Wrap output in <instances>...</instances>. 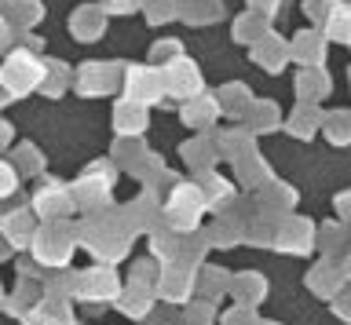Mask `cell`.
Wrapping results in <instances>:
<instances>
[{
  "instance_id": "1",
  "label": "cell",
  "mask_w": 351,
  "mask_h": 325,
  "mask_svg": "<svg viewBox=\"0 0 351 325\" xmlns=\"http://www.w3.org/2000/svg\"><path fill=\"white\" fill-rule=\"evenodd\" d=\"M40 77H44V59L33 55L26 48H11L4 66H0V84H4V92L11 95V103L15 99H26L29 92L40 88Z\"/></svg>"
},
{
  "instance_id": "2",
  "label": "cell",
  "mask_w": 351,
  "mask_h": 325,
  "mask_svg": "<svg viewBox=\"0 0 351 325\" xmlns=\"http://www.w3.org/2000/svg\"><path fill=\"white\" fill-rule=\"evenodd\" d=\"M161 216L169 220V226H176V234H191L197 220L205 216V201H202L197 183H176L169 190V201H165Z\"/></svg>"
},
{
  "instance_id": "3",
  "label": "cell",
  "mask_w": 351,
  "mask_h": 325,
  "mask_svg": "<svg viewBox=\"0 0 351 325\" xmlns=\"http://www.w3.org/2000/svg\"><path fill=\"white\" fill-rule=\"evenodd\" d=\"M114 176H117V165L110 161H95L88 172H81V179L70 187L73 194V205H81L88 212H99L110 205V187H114Z\"/></svg>"
},
{
  "instance_id": "4",
  "label": "cell",
  "mask_w": 351,
  "mask_h": 325,
  "mask_svg": "<svg viewBox=\"0 0 351 325\" xmlns=\"http://www.w3.org/2000/svg\"><path fill=\"white\" fill-rule=\"evenodd\" d=\"M29 209H33V216H37V220H44V223H62L66 216L77 209V205H73V194H70V187H66V183L40 176V187L33 190Z\"/></svg>"
},
{
  "instance_id": "5",
  "label": "cell",
  "mask_w": 351,
  "mask_h": 325,
  "mask_svg": "<svg viewBox=\"0 0 351 325\" xmlns=\"http://www.w3.org/2000/svg\"><path fill=\"white\" fill-rule=\"evenodd\" d=\"M33 256L40 259V263H48V267H59L70 259L73 252V231L66 223H48V226H40L37 234H33Z\"/></svg>"
},
{
  "instance_id": "6",
  "label": "cell",
  "mask_w": 351,
  "mask_h": 325,
  "mask_svg": "<svg viewBox=\"0 0 351 325\" xmlns=\"http://www.w3.org/2000/svg\"><path fill=\"white\" fill-rule=\"evenodd\" d=\"M161 84H165V95H176V99H194V95L205 92V81H202V70L197 62H191L186 55H180L169 66H161Z\"/></svg>"
},
{
  "instance_id": "7",
  "label": "cell",
  "mask_w": 351,
  "mask_h": 325,
  "mask_svg": "<svg viewBox=\"0 0 351 325\" xmlns=\"http://www.w3.org/2000/svg\"><path fill=\"white\" fill-rule=\"evenodd\" d=\"M121 73L125 66H117V62H84L81 70H73V88L84 95H106V92H117L121 84Z\"/></svg>"
},
{
  "instance_id": "8",
  "label": "cell",
  "mask_w": 351,
  "mask_h": 325,
  "mask_svg": "<svg viewBox=\"0 0 351 325\" xmlns=\"http://www.w3.org/2000/svg\"><path fill=\"white\" fill-rule=\"evenodd\" d=\"M121 81H125V99L139 103V106H147V110H150V103L165 99L161 70H154V66H125Z\"/></svg>"
},
{
  "instance_id": "9",
  "label": "cell",
  "mask_w": 351,
  "mask_h": 325,
  "mask_svg": "<svg viewBox=\"0 0 351 325\" xmlns=\"http://www.w3.org/2000/svg\"><path fill=\"white\" fill-rule=\"evenodd\" d=\"M0 231H4V237L11 242V248H26L33 242V234H37V216H33L29 201L19 205V209H11V212H4Z\"/></svg>"
},
{
  "instance_id": "10",
  "label": "cell",
  "mask_w": 351,
  "mask_h": 325,
  "mask_svg": "<svg viewBox=\"0 0 351 325\" xmlns=\"http://www.w3.org/2000/svg\"><path fill=\"white\" fill-rule=\"evenodd\" d=\"M180 117H183V125L186 128H194V132H208V128L216 125V117H219V106L213 99V92H202V95H194V99H186L180 106Z\"/></svg>"
},
{
  "instance_id": "11",
  "label": "cell",
  "mask_w": 351,
  "mask_h": 325,
  "mask_svg": "<svg viewBox=\"0 0 351 325\" xmlns=\"http://www.w3.org/2000/svg\"><path fill=\"white\" fill-rule=\"evenodd\" d=\"M147 121H150L147 106H139L132 99H117V106H114V132H117V139H139L143 128H147Z\"/></svg>"
},
{
  "instance_id": "12",
  "label": "cell",
  "mask_w": 351,
  "mask_h": 325,
  "mask_svg": "<svg viewBox=\"0 0 351 325\" xmlns=\"http://www.w3.org/2000/svg\"><path fill=\"white\" fill-rule=\"evenodd\" d=\"M289 59H296L304 70L322 66V62H326V37L318 34V29H304V34H296L289 40Z\"/></svg>"
},
{
  "instance_id": "13",
  "label": "cell",
  "mask_w": 351,
  "mask_h": 325,
  "mask_svg": "<svg viewBox=\"0 0 351 325\" xmlns=\"http://www.w3.org/2000/svg\"><path fill=\"white\" fill-rule=\"evenodd\" d=\"M252 62H260L267 73H282L289 62V40H282L278 34H263L252 44Z\"/></svg>"
},
{
  "instance_id": "14",
  "label": "cell",
  "mask_w": 351,
  "mask_h": 325,
  "mask_svg": "<svg viewBox=\"0 0 351 325\" xmlns=\"http://www.w3.org/2000/svg\"><path fill=\"white\" fill-rule=\"evenodd\" d=\"M70 34L77 40H84V44H92V40H99L106 34V12L99 4H84L77 8L73 18H70Z\"/></svg>"
},
{
  "instance_id": "15",
  "label": "cell",
  "mask_w": 351,
  "mask_h": 325,
  "mask_svg": "<svg viewBox=\"0 0 351 325\" xmlns=\"http://www.w3.org/2000/svg\"><path fill=\"white\" fill-rule=\"evenodd\" d=\"M0 15H4V23L15 29V37H19V34H29V29L44 18V4L40 0H8V4L0 8Z\"/></svg>"
},
{
  "instance_id": "16",
  "label": "cell",
  "mask_w": 351,
  "mask_h": 325,
  "mask_svg": "<svg viewBox=\"0 0 351 325\" xmlns=\"http://www.w3.org/2000/svg\"><path fill=\"white\" fill-rule=\"evenodd\" d=\"M213 143H216V154L227 157V161H241V157L256 154V135H252L249 128H227V132L216 135Z\"/></svg>"
},
{
  "instance_id": "17",
  "label": "cell",
  "mask_w": 351,
  "mask_h": 325,
  "mask_svg": "<svg viewBox=\"0 0 351 325\" xmlns=\"http://www.w3.org/2000/svg\"><path fill=\"white\" fill-rule=\"evenodd\" d=\"M180 154H183V161H186V168L197 172V176H208V172L216 168V161H219L216 143H213V139H205V135H197V139H191V143H183Z\"/></svg>"
},
{
  "instance_id": "18",
  "label": "cell",
  "mask_w": 351,
  "mask_h": 325,
  "mask_svg": "<svg viewBox=\"0 0 351 325\" xmlns=\"http://www.w3.org/2000/svg\"><path fill=\"white\" fill-rule=\"evenodd\" d=\"M202 201H205V209H216V212H223L234 205V183L223 179V176H216V172H208V176H202Z\"/></svg>"
},
{
  "instance_id": "19",
  "label": "cell",
  "mask_w": 351,
  "mask_h": 325,
  "mask_svg": "<svg viewBox=\"0 0 351 325\" xmlns=\"http://www.w3.org/2000/svg\"><path fill=\"white\" fill-rule=\"evenodd\" d=\"M213 99L219 106V114L245 121V114H249V106H252V92L245 88V84H223L219 92H213Z\"/></svg>"
},
{
  "instance_id": "20",
  "label": "cell",
  "mask_w": 351,
  "mask_h": 325,
  "mask_svg": "<svg viewBox=\"0 0 351 325\" xmlns=\"http://www.w3.org/2000/svg\"><path fill=\"white\" fill-rule=\"evenodd\" d=\"M329 88H333V84H329L322 66H311V70L296 73V99H300V103H315L318 106V99H326Z\"/></svg>"
},
{
  "instance_id": "21",
  "label": "cell",
  "mask_w": 351,
  "mask_h": 325,
  "mask_svg": "<svg viewBox=\"0 0 351 325\" xmlns=\"http://www.w3.org/2000/svg\"><path fill=\"white\" fill-rule=\"evenodd\" d=\"M318 34L326 40H337V44H351V0H337Z\"/></svg>"
},
{
  "instance_id": "22",
  "label": "cell",
  "mask_w": 351,
  "mask_h": 325,
  "mask_svg": "<svg viewBox=\"0 0 351 325\" xmlns=\"http://www.w3.org/2000/svg\"><path fill=\"white\" fill-rule=\"evenodd\" d=\"M73 84V70L66 66L59 59H44V77H40V95H48V99H59V95Z\"/></svg>"
},
{
  "instance_id": "23",
  "label": "cell",
  "mask_w": 351,
  "mask_h": 325,
  "mask_svg": "<svg viewBox=\"0 0 351 325\" xmlns=\"http://www.w3.org/2000/svg\"><path fill=\"white\" fill-rule=\"evenodd\" d=\"M311 237H315L311 223L293 220V223H282V231L274 234V242H278V248H285V252H307V248H311Z\"/></svg>"
},
{
  "instance_id": "24",
  "label": "cell",
  "mask_w": 351,
  "mask_h": 325,
  "mask_svg": "<svg viewBox=\"0 0 351 325\" xmlns=\"http://www.w3.org/2000/svg\"><path fill=\"white\" fill-rule=\"evenodd\" d=\"M318 128H322V110L315 103H296L289 114V132L296 139H311Z\"/></svg>"
},
{
  "instance_id": "25",
  "label": "cell",
  "mask_w": 351,
  "mask_h": 325,
  "mask_svg": "<svg viewBox=\"0 0 351 325\" xmlns=\"http://www.w3.org/2000/svg\"><path fill=\"white\" fill-rule=\"evenodd\" d=\"M180 4V18L191 26H205V23H216L223 15V4L219 0H176Z\"/></svg>"
},
{
  "instance_id": "26",
  "label": "cell",
  "mask_w": 351,
  "mask_h": 325,
  "mask_svg": "<svg viewBox=\"0 0 351 325\" xmlns=\"http://www.w3.org/2000/svg\"><path fill=\"white\" fill-rule=\"evenodd\" d=\"M282 125V110L274 103H263V99H252L249 114H245V128L252 135L256 132H274V128Z\"/></svg>"
},
{
  "instance_id": "27",
  "label": "cell",
  "mask_w": 351,
  "mask_h": 325,
  "mask_svg": "<svg viewBox=\"0 0 351 325\" xmlns=\"http://www.w3.org/2000/svg\"><path fill=\"white\" fill-rule=\"evenodd\" d=\"M11 168L19 172V179H22V176L40 179V176H44V154H40L33 143H19L15 154H11Z\"/></svg>"
},
{
  "instance_id": "28",
  "label": "cell",
  "mask_w": 351,
  "mask_h": 325,
  "mask_svg": "<svg viewBox=\"0 0 351 325\" xmlns=\"http://www.w3.org/2000/svg\"><path fill=\"white\" fill-rule=\"evenodd\" d=\"M234 179L241 183V187H267V183H271V168L263 165V157L249 154V157L234 161Z\"/></svg>"
},
{
  "instance_id": "29",
  "label": "cell",
  "mask_w": 351,
  "mask_h": 325,
  "mask_svg": "<svg viewBox=\"0 0 351 325\" xmlns=\"http://www.w3.org/2000/svg\"><path fill=\"white\" fill-rule=\"evenodd\" d=\"M322 135L333 146H348L351 143V110H329V114H322Z\"/></svg>"
},
{
  "instance_id": "30",
  "label": "cell",
  "mask_w": 351,
  "mask_h": 325,
  "mask_svg": "<svg viewBox=\"0 0 351 325\" xmlns=\"http://www.w3.org/2000/svg\"><path fill=\"white\" fill-rule=\"evenodd\" d=\"M267 23H271V18H263V15H256V12H245V15L234 23V40H241V44H256L263 34H271Z\"/></svg>"
},
{
  "instance_id": "31",
  "label": "cell",
  "mask_w": 351,
  "mask_h": 325,
  "mask_svg": "<svg viewBox=\"0 0 351 325\" xmlns=\"http://www.w3.org/2000/svg\"><path fill=\"white\" fill-rule=\"evenodd\" d=\"M147 154V146H143V139H117L114 143V165H121V168H132L136 161Z\"/></svg>"
},
{
  "instance_id": "32",
  "label": "cell",
  "mask_w": 351,
  "mask_h": 325,
  "mask_svg": "<svg viewBox=\"0 0 351 325\" xmlns=\"http://www.w3.org/2000/svg\"><path fill=\"white\" fill-rule=\"evenodd\" d=\"M143 8H147V23H154V26H165L180 15L176 0H143Z\"/></svg>"
},
{
  "instance_id": "33",
  "label": "cell",
  "mask_w": 351,
  "mask_h": 325,
  "mask_svg": "<svg viewBox=\"0 0 351 325\" xmlns=\"http://www.w3.org/2000/svg\"><path fill=\"white\" fill-rule=\"evenodd\" d=\"M180 55H183L180 40L165 37V40H158V44H154V51H150V66H154V70H161V66H169V62H176Z\"/></svg>"
},
{
  "instance_id": "34",
  "label": "cell",
  "mask_w": 351,
  "mask_h": 325,
  "mask_svg": "<svg viewBox=\"0 0 351 325\" xmlns=\"http://www.w3.org/2000/svg\"><path fill=\"white\" fill-rule=\"evenodd\" d=\"M81 289L88 292H114L117 289V281H114V274L110 270H84V278H81Z\"/></svg>"
},
{
  "instance_id": "35",
  "label": "cell",
  "mask_w": 351,
  "mask_h": 325,
  "mask_svg": "<svg viewBox=\"0 0 351 325\" xmlns=\"http://www.w3.org/2000/svg\"><path fill=\"white\" fill-rule=\"evenodd\" d=\"M15 190H19V172L11 168V161L0 157V201L15 198Z\"/></svg>"
},
{
  "instance_id": "36",
  "label": "cell",
  "mask_w": 351,
  "mask_h": 325,
  "mask_svg": "<svg viewBox=\"0 0 351 325\" xmlns=\"http://www.w3.org/2000/svg\"><path fill=\"white\" fill-rule=\"evenodd\" d=\"M333 4H337V0H304V15L322 29V23L329 18V12H333Z\"/></svg>"
},
{
  "instance_id": "37",
  "label": "cell",
  "mask_w": 351,
  "mask_h": 325,
  "mask_svg": "<svg viewBox=\"0 0 351 325\" xmlns=\"http://www.w3.org/2000/svg\"><path fill=\"white\" fill-rule=\"evenodd\" d=\"M99 8H103L106 15H132L143 8V0H99Z\"/></svg>"
},
{
  "instance_id": "38",
  "label": "cell",
  "mask_w": 351,
  "mask_h": 325,
  "mask_svg": "<svg viewBox=\"0 0 351 325\" xmlns=\"http://www.w3.org/2000/svg\"><path fill=\"white\" fill-rule=\"evenodd\" d=\"M329 274H333V267H315L311 270V289L315 292H333L337 278H329Z\"/></svg>"
},
{
  "instance_id": "39",
  "label": "cell",
  "mask_w": 351,
  "mask_h": 325,
  "mask_svg": "<svg viewBox=\"0 0 351 325\" xmlns=\"http://www.w3.org/2000/svg\"><path fill=\"white\" fill-rule=\"evenodd\" d=\"M278 4H282V0H249V8L256 15H263V18H271L274 12H278Z\"/></svg>"
},
{
  "instance_id": "40",
  "label": "cell",
  "mask_w": 351,
  "mask_h": 325,
  "mask_svg": "<svg viewBox=\"0 0 351 325\" xmlns=\"http://www.w3.org/2000/svg\"><path fill=\"white\" fill-rule=\"evenodd\" d=\"M15 48V29L4 23V15H0V51H11Z\"/></svg>"
},
{
  "instance_id": "41",
  "label": "cell",
  "mask_w": 351,
  "mask_h": 325,
  "mask_svg": "<svg viewBox=\"0 0 351 325\" xmlns=\"http://www.w3.org/2000/svg\"><path fill=\"white\" fill-rule=\"evenodd\" d=\"M11 139H15V128H11L4 117H0V154H4V150L11 146Z\"/></svg>"
},
{
  "instance_id": "42",
  "label": "cell",
  "mask_w": 351,
  "mask_h": 325,
  "mask_svg": "<svg viewBox=\"0 0 351 325\" xmlns=\"http://www.w3.org/2000/svg\"><path fill=\"white\" fill-rule=\"evenodd\" d=\"M337 212H340V220H348V223H351V190L337 198Z\"/></svg>"
},
{
  "instance_id": "43",
  "label": "cell",
  "mask_w": 351,
  "mask_h": 325,
  "mask_svg": "<svg viewBox=\"0 0 351 325\" xmlns=\"http://www.w3.org/2000/svg\"><path fill=\"white\" fill-rule=\"evenodd\" d=\"M11 252H15V248H11V242L4 237V231H0V259H8Z\"/></svg>"
},
{
  "instance_id": "44",
  "label": "cell",
  "mask_w": 351,
  "mask_h": 325,
  "mask_svg": "<svg viewBox=\"0 0 351 325\" xmlns=\"http://www.w3.org/2000/svg\"><path fill=\"white\" fill-rule=\"evenodd\" d=\"M8 103H11V95L4 92V84H0V110H4V106H8Z\"/></svg>"
},
{
  "instance_id": "45",
  "label": "cell",
  "mask_w": 351,
  "mask_h": 325,
  "mask_svg": "<svg viewBox=\"0 0 351 325\" xmlns=\"http://www.w3.org/2000/svg\"><path fill=\"white\" fill-rule=\"evenodd\" d=\"M340 314H351V296H344V300H340Z\"/></svg>"
},
{
  "instance_id": "46",
  "label": "cell",
  "mask_w": 351,
  "mask_h": 325,
  "mask_svg": "<svg viewBox=\"0 0 351 325\" xmlns=\"http://www.w3.org/2000/svg\"><path fill=\"white\" fill-rule=\"evenodd\" d=\"M4 4H8V0H0V8H4Z\"/></svg>"
},
{
  "instance_id": "47",
  "label": "cell",
  "mask_w": 351,
  "mask_h": 325,
  "mask_svg": "<svg viewBox=\"0 0 351 325\" xmlns=\"http://www.w3.org/2000/svg\"><path fill=\"white\" fill-rule=\"evenodd\" d=\"M348 81H351V73H348Z\"/></svg>"
}]
</instances>
